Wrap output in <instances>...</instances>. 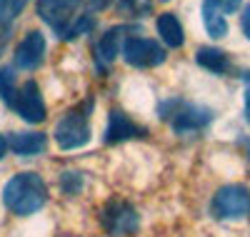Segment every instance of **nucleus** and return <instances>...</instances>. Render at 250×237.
Instances as JSON below:
<instances>
[{"label": "nucleus", "mask_w": 250, "mask_h": 237, "mask_svg": "<svg viewBox=\"0 0 250 237\" xmlns=\"http://www.w3.org/2000/svg\"><path fill=\"white\" fill-rule=\"evenodd\" d=\"M90 113H93V100L88 98L85 102H78L75 107H70L55 122L53 138L60 150H75L90 142Z\"/></svg>", "instance_id": "f03ea898"}, {"label": "nucleus", "mask_w": 250, "mask_h": 237, "mask_svg": "<svg viewBox=\"0 0 250 237\" xmlns=\"http://www.w3.org/2000/svg\"><path fill=\"white\" fill-rule=\"evenodd\" d=\"M155 30H158L160 40H163L168 48H180L183 42H185V30H183V25H180V20H178L175 13H163V15H158Z\"/></svg>", "instance_id": "ddd939ff"}, {"label": "nucleus", "mask_w": 250, "mask_h": 237, "mask_svg": "<svg viewBox=\"0 0 250 237\" xmlns=\"http://www.w3.org/2000/svg\"><path fill=\"white\" fill-rule=\"evenodd\" d=\"M143 135H145V127L135 125L123 110H110V115H108V127H105V142H108V145L130 140V138H143Z\"/></svg>", "instance_id": "9b49d317"}, {"label": "nucleus", "mask_w": 250, "mask_h": 237, "mask_svg": "<svg viewBox=\"0 0 250 237\" xmlns=\"http://www.w3.org/2000/svg\"><path fill=\"white\" fill-rule=\"evenodd\" d=\"M25 3H28V0H5V13H8V18L13 20L20 10L25 8Z\"/></svg>", "instance_id": "412c9836"}, {"label": "nucleus", "mask_w": 250, "mask_h": 237, "mask_svg": "<svg viewBox=\"0 0 250 237\" xmlns=\"http://www.w3.org/2000/svg\"><path fill=\"white\" fill-rule=\"evenodd\" d=\"M48 200V185L38 172H18L3 187V202L13 215H33Z\"/></svg>", "instance_id": "f257e3e1"}, {"label": "nucleus", "mask_w": 250, "mask_h": 237, "mask_svg": "<svg viewBox=\"0 0 250 237\" xmlns=\"http://www.w3.org/2000/svg\"><path fill=\"white\" fill-rule=\"evenodd\" d=\"M243 147H245V153H248V162H250V140H240Z\"/></svg>", "instance_id": "bb28decb"}, {"label": "nucleus", "mask_w": 250, "mask_h": 237, "mask_svg": "<svg viewBox=\"0 0 250 237\" xmlns=\"http://www.w3.org/2000/svg\"><path fill=\"white\" fill-rule=\"evenodd\" d=\"M93 28H95V15H90V13H85V15H78V18L73 20V23H70L68 33L62 35V40H75L78 35H88Z\"/></svg>", "instance_id": "f3484780"}, {"label": "nucleus", "mask_w": 250, "mask_h": 237, "mask_svg": "<svg viewBox=\"0 0 250 237\" xmlns=\"http://www.w3.org/2000/svg\"><path fill=\"white\" fill-rule=\"evenodd\" d=\"M100 222L113 237H125V235H135L138 232V212L130 202L125 200H110L105 207L100 210Z\"/></svg>", "instance_id": "0eeeda50"}, {"label": "nucleus", "mask_w": 250, "mask_h": 237, "mask_svg": "<svg viewBox=\"0 0 250 237\" xmlns=\"http://www.w3.org/2000/svg\"><path fill=\"white\" fill-rule=\"evenodd\" d=\"M45 48H48L45 35L40 30H30L15 48V68L35 70L40 62H43V58H45Z\"/></svg>", "instance_id": "9d476101"}, {"label": "nucleus", "mask_w": 250, "mask_h": 237, "mask_svg": "<svg viewBox=\"0 0 250 237\" xmlns=\"http://www.w3.org/2000/svg\"><path fill=\"white\" fill-rule=\"evenodd\" d=\"M45 145H48V138L43 133H33V130L30 133H13L10 140H8V147L15 155H23V158L43 153Z\"/></svg>", "instance_id": "f8f14e48"}, {"label": "nucleus", "mask_w": 250, "mask_h": 237, "mask_svg": "<svg viewBox=\"0 0 250 237\" xmlns=\"http://www.w3.org/2000/svg\"><path fill=\"white\" fill-rule=\"evenodd\" d=\"M80 187H83V172H75V170L60 172V190L65 195H78Z\"/></svg>", "instance_id": "6ab92c4d"}, {"label": "nucleus", "mask_w": 250, "mask_h": 237, "mask_svg": "<svg viewBox=\"0 0 250 237\" xmlns=\"http://www.w3.org/2000/svg\"><path fill=\"white\" fill-rule=\"evenodd\" d=\"M8 38H10V20H0V53H3Z\"/></svg>", "instance_id": "5701e85b"}, {"label": "nucleus", "mask_w": 250, "mask_h": 237, "mask_svg": "<svg viewBox=\"0 0 250 237\" xmlns=\"http://www.w3.org/2000/svg\"><path fill=\"white\" fill-rule=\"evenodd\" d=\"M243 80L248 82V88H250V70H245V73H243Z\"/></svg>", "instance_id": "cd10ccee"}, {"label": "nucleus", "mask_w": 250, "mask_h": 237, "mask_svg": "<svg viewBox=\"0 0 250 237\" xmlns=\"http://www.w3.org/2000/svg\"><path fill=\"white\" fill-rule=\"evenodd\" d=\"M130 30V25H115V28H110V30H105L100 35V40L95 42V48H93V53H95V65H98V70L100 73H105L110 65H113V60L120 55V50H123V42H125V33Z\"/></svg>", "instance_id": "1a4fd4ad"}, {"label": "nucleus", "mask_w": 250, "mask_h": 237, "mask_svg": "<svg viewBox=\"0 0 250 237\" xmlns=\"http://www.w3.org/2000/svg\"><path fill=\"white\" fill-rule=\"evenodd\" d=\"M80 5H83V0H38L35 13L62 40V35L68 33L70 23L75 20V13Z\"/></svg>", "instance_id": "423d86ee"}, {"label": "nucleus", "mask_w": 250, "mask_h": 237, "mask_svg": "<svg viewBox=\"0 0 250 237\" xmlns=\"http://www.w3.org/2000/svg\"><path fill=\"white\" fill-rule=\"evenodd\" d=\"M240 30H243V35L250 40V3L243 8V15H240Z\"/></svg>", "instance_id": "4be33fe9"}, {"label": "nucleus", "mask_w": 250, "mask_h": 237, "mask_svg": "<svg viewBox=\"0 0 250 237\" xmlns=\"http://www.w3.org/2000/svg\"><path fill=\"white\" fill-rule=\"evenodd\" d=\"M163 3H168V0H163Z\"/></svg>", "instance_id": "c85d7f7f"}, {"label": "nucleus", "mask_w": 250, "mask_h": 237, "mask_svg": "<svg viewBox=\"0 0 250 237\" xmlns=\"http://www.w3.org/2000/svg\"><path fill=\"white\" fill-rule=\"evenodd\" d=\"M5 153H8V140H5V135H0V160L5 158Z\"/></svg>", "instance_id": "a878e982"}, {"label": "nucleus", "mask_w": 250, "mask_h": 237, "mask_svg": "<svg viewBox=\"0 0 250 237\" xmlns=\"http://www.w3.org/2000/svg\"><path fill=\"white\" fill-rule=\"evenodd\" d=\"M15 93H18V88H15V73H13V68H0V100H3L8 107H13Z\"/></svg>", "instance_id": "dca6fc26"}, {"label": "nucleus", "mask_w": 250, "mask_h": 237, "mask_svg": "<svg viewBox=\"0 0 250 237\" xmlns=\"http://www.w3.org/2000/svg\"><path fill=\"white\" fill-rule=\"evenodd\" d=\"M250 212V187L225 185L210 200V215L215 220H238Z\"/></svg>", "instance_id": "20e7f679"}, {"label": "nucleus", "mask_w": 250, "mask_h": 237, "mask_svg": "<svg viewBox=\"0 0 250 237\" xmlns=\"http://www.w3.org/2000/svg\"><path fill=\"white\" fill-rule=\"evenodd\" d=\"M118 8H120V10H128V13L140 15V13H145V10L150 8V0H120Z\"/></svg>", "instance_id": "aec40b11"}, {"label": "nucleus", "mask_w": 250, "mask_h": 237, "mask_svg": "<svg viewBox=\"0 0 250 237\" xmlns=\"http://www.w3.org/2000/svg\"><path fill=\"white\" fill-rule=\"evenodd\" d=\"M158 115L160 120H168L170 127L178 135H190L198 133L203 127H208L213 122V110L203 105H193V102H183L178 98H170L158 105Z\"/></svg>", "instance_id": "7ed1b4c3"}, {"label": "nucleus", "mask_w": 250, "mask_h": 237, "mask_svg": "<svg viewBox=\"0 0 250 237\" xmlns=\"http://www.w3.org/2000/svg\"><path fill=\"white\" fill-rule=\"evenodd\" d=\"M243 107H245V120L250 122V88L245 90V98H243Z\"/></svg>", "instance_id": "393cba45"}, {"label": "nucleus", "mask_w": 250, "mask_h": 237, "mask_svg": "<svg viewBox=\"0 0 250 237\" xmlns=\"http://www.w3.org/2000/svg\"><path fill=\"white\" fill-rule=\"evenodd\" d=\"M120 53H123L125 62L133 68H158L165 62V58H168V53H165V48L160 42H155L150 38H143V35L125 38Z\"/></svg>", "instance_id": "39448f33"}, {"label": "nucleus", "mask_w": 250, "mask_h": 237, "mask_svg": "<svg viewBox=\"0 0 250 237\" xmlns=\"http://www.w3.org/2000/svg\"><path fill=\"white\" fill-rule=\"evenodd\" d=\"M195 62L200 68L210 70L215 75H225L230 70V60H228V53L220 50V48H213V45H203L195 50Z\"/></svg>", "instance_id": "4468645a"}, {"label": "nucleus", "mask_w": 250, "mask_h": 237, "mask_svg": "<svg viewBox=\"0 0 250 237\" xmlns=\"http://www.w3.org/2000/svg\"><path fill=\"white\" fill-rule=\"evenodd\" d=\"M200 13H203V25H205V30H208V35H210V38L218 40V38H225L228 35V20L223 15L208 10V8H200Z\"/></svg>", "instance_id": "2eb2a0df"}, {"label": "nucleus", "mask_w": 250, "mask_h": 237, "mask_svg": "<svg viewBox=\"0 0 250 237\" xmlns=\"http://www.w3.org/2000/svg\"><path fill=\"white\" fill-rule=\"evenodd\" d=\"M13 107H15V113L30 125H38L48 118L45 100L40 95V88H38L35 80H28V82H23V88H18Z\"/></svg>", "instance_id": "6e6552de"}, {"label": "nucleus", "mask_w": 250, "mask_h": 237, "mask_svg": "<svg viewBox=\"0 0 250 237\" xmlns=\"http://www.w3.org/2000/svg\"><path fill=\"white\" fill-rule=\"evenodd\" d=\"M110 3H113V0H90L93 10H105V8H110Z\"/></svg>", "instance_id": "b1692460"}, {"label": "nucleus", "mask_w": 250, "mask_h": 237, "mask_svg": "<svg viewBox=\"0 0 250 237\" xmlns=\"http://www.w3.org/2000/svg\"><path fill=\"white\" fill-rule=\"evenodd\" d=\"M243 5V0H203V8L208 10H213L218 15H230V13H238Z\"/></svg>", "instance_id": "a211bd4d"}]
</instances>
